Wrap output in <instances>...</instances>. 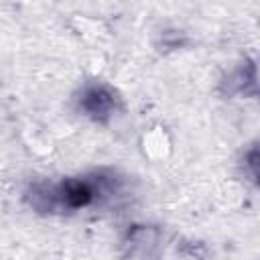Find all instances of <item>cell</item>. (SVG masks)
I'll return each mask as SVG.
<instances>
[{
    "instance_id": "6da1fadb",
    "label": "cell",
    "mask_w": 260,
    "mask_h": 260,
    "mask_svg": "<svg viewBox=\"0 0 260 260\" xmlns=\"http://www.w3.org/2000/svg\"><path fill=\"white\" fill-rule=\"evenodd\" d=\"M118 181L112 177L91 175V177H67L53 185L57 211H77L93 205L100 197L116 193Z\"/></svg>"
},
{
    "instance_id": "7a4b0ae2",
    "label": "cell",
    "mask_w": 260,
    "mask_h": 260,
    "mask_svg": "<svg viewBox=\"0 0 260 260\" xmlns=\"http://www.w3.org/2000/svg\"><path fill=\"white\" fill-rule=\"evenodd\" d=\"M118 106H120V98L116 95V91L110 85L98 81L83 85L77 98L79 112L98 124H108L110 118L116 114Z\"/></svg>"
},
{
    "instance_id": "3957f363",
    "label": "cell",
    "mask_w": 260,
    "mask_h": 260,
    "mask_svg": "<svg viewBox=\"0 0 260 260\" xmlns=\"http://www.w3.org/2000/svg\"><path fill=\"white\" fill-rule=\"evenodd\" d=\"M225 93H244V95H254L256 93V63L254 61H244L225 81H223Z\"/></svg>"
},
{
    "instance_id": "277c9868",
    "label": "cell",
    "mask_w": 260,
    "mask_h": 260,
    "mask_svg": "<svg viewBox=\"0 0 260 260\" xmlns=\"http://www.w3.org/2000/svg\"><path fill=\"white\" fill-rule=\"evenodd\" d=\"M158 236H160V232L152 225H130L126 232V242L132 246H138V248H146V246L156 244Z\"/></svg>"
},
{
    "instance_id": "5b68a950",
    "label": "cell",
    "mask_w": 260,
    "mask_h": 260,
    "mask_svg": "<svg viewBox=\"0 0 260 260\" xmlns=\"http://www.w3.org/2000/svg\"><path fill=\"white\" fill-rule=\"evenodd\" d=\"M242 165H244V173H246V175L250 177V181L256 185V181H258V148H256V146H250V148L244 152Z\"/></svg>"
},
{
    "instance_id": "8992f818",
    "label": "cell",
    "mask_w": 260,
    "mask_h": 260,
    "mask_svg": "<svg viewBox=\"0 0 260 260\" xmlns=\"http://www.w3.org/2000/svg\"><path fill=\"white\" fill-rule=\"evenodd\" d=\"M160 43H162L165 49H179L187 43V37L181 30H165L160 35Z\"/></svg>"
}]
</instances>
